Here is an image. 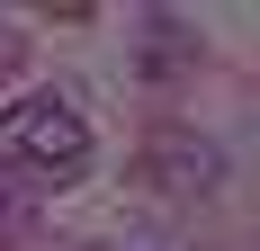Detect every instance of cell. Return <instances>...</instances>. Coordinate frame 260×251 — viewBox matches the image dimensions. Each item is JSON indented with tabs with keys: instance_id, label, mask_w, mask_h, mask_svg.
<instances>
[{
	"instance_id": "6da1fadb",
	"label": "cell",
	"mask_w": 260,
	"mask_h": 251,
	"mask_svg": "<svg viewBox=\"0 0 260 251\" xmlns=\"http://www.w3.org/2000/svg\"><path fill=\"white\" fill-rule=\"evenodd\" d=\"M45 179V189H72L90 171V125L72 99H18L0 108V179Z\"/></svg>"
},
{
	"instance_id": "7a4b0ae2",
	"label": "cell",
	"mask_w": 260,
	"mask_h": 251,
	"mask_svg": "<svg viewBox=\"0 0 260 251\" xmlns=\"http://www.w3.org/2000/svg\"><path fill=\"white\" fill-rule=\"evenodd\" d=\"M0 225H9V179H0Z\"/></svg>"
}]
</instances>
